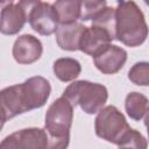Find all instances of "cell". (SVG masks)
I'll list each match as a JSON object with an SVG mask.
<instances>
[{"label": "cell", "mask_w": 149, "mask_h": 149, "mask_svg": "<svg viewBox=\"0 0 149 149\" xmlns=\"http://www.w3.org/2000/svg\"><path fill=\"white\" fill-rule=\"evenodd\" d=\"M116 38L128 47L142 44L148 36L144 15L133 0H119L115 12Z\"/></svg>", "instance_id": "obj_3"}, {"label": "cell", "mask_w": 149, "mask_h": 149, "mask_svg": "<svg viewBox=\"0 0 149 149\" xmlns=\"http://www.w3.org/2000/svg\"><path fill=\"white\" fill-rule=\"evenodd\" d=\"M1 148H50V139L45 129L28 128L7 136Z\"/></svg>", "instance_id": "obj_7"}, {"label": "cell", "mask_w": 149, "mask_h": 149, "mask_svg": "<svg viewBox=\"0 0 149 149\" xmlns=\"http://www.w3.org/2000/svg\"><path fill=\"white\" fill-rule=\"evenodd\" d=\"M111 41H113V38L106 30L92 24L91 28L86 27L84 30L79 43V50L93 57L107 47Z\"/></svg>", "instance_id": "obj_10"}, {"label": "cell", "mask_w": 149, "mask_h": 149, "mask_svg": "<svg viewBox=\"0 0 149 149\" xmlns=\"http://www.w3.org/2000/svg\"><path fill=\"white\" fill-rule=\"evenodd\" d=\"M126 112L135 121H140L148 109V100L144 95L137 92H132L126 98Z\"/></svg>", "instance_id": "obj_15"}, {"label": "cell", "mask_w": 149, "mask_h": 149, "mask_svg": "<svg viewBox=\"0 0 149 149\" xmlns=\"http://www.w3.org/2000/svg\"><path fill=\"white\" fill-rule=\"evenodd\" d=\"M143 1H144V2H146L148 6H149V0H143Z\"/></svg>", "instance_id": "obj_21"}, {"label": "cell", "mask_w": 149, "mask_h": 149, "mask_svg": "<svg viewBox=\"0 0 149 149\" xmlns=\"http://www.w3.org/2000/svg\"><path fill=\"white\" fill-rule=\"evenodd\" d=\"M52 6L57 13L61 24L73 23L79 19V0H56Z\"/></svg>", "instance_id": "obj_13"}, {"label": "cell", "mask_w": 149, "mask_h": 149, "mask_svg": "<svg viewBox=\"0 0 149 149\" xmlns=\"http://www.w3.org/2000/svg\"><path fill=\"white\" fill-rule=\"evenodd\" d=\"M85 29V26L76 22L61 24L56 30V41L58 47L68 51L79 50L80 38Z\"/></svg>", "instance_id": "obj_12"}, {"label": "cell", "mask_w": 149, "mask_h": 149, "mask_svg": "<svg viewBox=\"0 0 149 149\" xmlns=\"http://www.w3.org/2000/svg\"><path fill=\"white\" fill-rule=\"evenodd\" d=\"M128 78L135 85L149 86V63L140 62L134 64L128 72Z\"/></svg>", "instance_id": "obj_18"}, {"label": "cell", "mask_w": 149, "mask_h": 149, "mask_svg": "<svg viewBox=\"0 0 149 149\" xmlns=\"http://www.w3.org/2000/svg\"><path fill=\"white\" fill-rule=\"evenodd\" d=\"M127 52L125 49L108 44L95 56H93L94 65L105 74H114L126 63Z\"/></svg>", "instance_id": "obj_8"}, {"label": "cell", "mask_w": 149, "mask_h": 149, "mask_svg": "<svg viewBox=\"0 0 149 149\" xmlns=\"http://www.w3.org/2000/svg\"><path fill=\"white\" fill-rule=\"evenodd\" d=\"M81 71L80 64L73 58H59L54 63V72L62 81L73 80Z\"/></svg>", "instance_id": "obj_14"}, {"label": "cell", "mask_w": 149, "mask_h": 149, "mask_svg": "<svg viewBox=\"0 0 149 149\" xmlns=\"http://www.w3.org/2000/svg\"><path fill=\"white\" fill-rule=\"evenodd\" d=\"M49 81L40 76L31 77L22 84L6 87L1 91L2 126L17 114L42 107L50 95Z\"/></svg>", "instance_id": "obj_1"}, {"label": "cell", "mask_w": 149, "mask_h": 149, "mask_svg": "<svg viewBox=\"0 0 149 149\" xmlns=\"http://www.w3.org/2000/svg\"><path fill=\"white\" fill-rule=\"evenodd\" d=\"M95 134L118 147L147 148L146 139L132 129L125 116L114 106H107L95 118Z\"/></svg>", "instance_id": "obj_2"}, {"label": "cell", "mask_w": 149, "mask_h": 149, "mask_svg": "<svg viewBox=\"0 0 149 149\" xmlns=\"http://www.w3.org/2000/svg\"><path fill=\"white\" fill-rule=\"evenodd\" d=\"M14 0H1V5L5 7V5H10Z\"/></svg>", "instance_id": "obj_20"}, {"label": "cell", "mask_w": 149, "mask_h": 149, "mask_svg": "<svg viewBox=\"0 0 149 149\" xmlns=\"http://www.w3.org/2000/svg\"><path fill=\"white\" fill-rule=\"evenodd\" d=\"M116 8L105 7L100 13H98L92 20V24L106 30L113 40L116 38Z\"/></svg>", "instance_id": "obj_16"}, {"label": "cell", "mask_w": 149, "mask_h": 149, "mask_svg": "<svg viewBox=\"0 0 149 149\" xmlns=\"http://www.w3.org/2000/svg\"><path fill=\"white\" fill-rule=\"evenodd\" d=\"M42 51L40 40L33 35H22L14 43L13 57L19 64H31L41 57Z\"/></svg>", "instance_id": "obj_9"}, {"label": "cell", "mask_w": 149, "mask_h": 149, "mask_svg": "<svg viewBox=\"0 0 149 149\" xmlns=\"http://www.w3.org/2000/svg\"><path fill=\"white\" fill-rule=\"evenodd\" d=\"M28 22L36 33L48 36L52 33H56L58 28L57 23L59 21L54 6L47 2H42L40 0L29 10Z\"/></svg>", "instance_id": "obj_6"}, {"label": "cell", "mask_w": 149, "mask_h": 149, "mask_svg": "<svg viewBox=\"0 0 149 149\" xmlns=\"http://www.w3.org/2000/svg\"><path fill=\"white\" fill-rule=\"evenodd\" d=\"M27 21V10L20 2L17 5H7L1 12V33L5 35H14L23 28Z\"/></svg>", "instance_id": "obj_11"}, {"label": "cell", "mask_w": 149, "mask_h": 149, "mask_svg": "<svg viewBox=\"0 0 149 149\" xmlns=\"http://www.w3.org/2000/svg\"><path fill=\"white\" fill-rule=\"evenodd\" d=\"M144 125H146V127H147V129H148V135H149V107H148V109H147V116H146V119H144Z\"/></svg>", "instance_id": "obj_19"}, {"label": "cell", "mask_w": 149, "mask_h": 149, "mask_svg": "<svg viewBox=\"0 0 149 149\" xmlns=\"http://www.w3.org/2000/svg\"><path fill=\"white\" fill-rule=\"evenodd\" d=\"M62 97L68 99L73 107L78 105L85 113L94 114L105 105L108 94L104 85L79 80L70 84Z\"/></svg>", "instance_id": "obj_5"}, {"label": "cell", "mask_w": 149, "mask_h": 149, "mask_svg": "<svg viewBox=\"0 0 149 149\" xmlns=\"http://www.w3.org/2000/svg\"><path fill=\"white\" fill-rule=\"evenodd\" d=\"M72 118L73 106L64 97L50 105L45 114V130L50 139V148L68 147Z\"/></svg>", "instance_id": "obj_4"}, {"label": "cell", "mask_w": 149, "mask_h": 149, "mask_svg": "<svg viewBox=\"0 0 149 149\" xmlns=\"http://www.w3.org/2000/svg\"><path fill=\"white\" fill-rule=\"evenodd\" d=\"M79 20L88 21L106 7V0H79Z\"/></svg>", "instance_id": "obj_17"}]
</instances>
